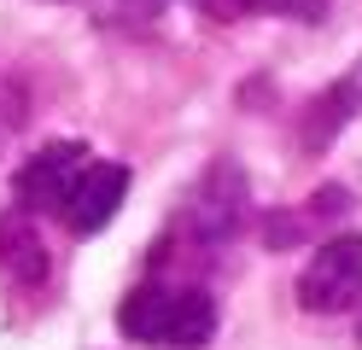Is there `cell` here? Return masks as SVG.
<instances>
[{
	"instance_id": "obj_3",
	"label": "cell",
	"mask_w": 362,
	"mask_h": 350,
	"mask_svg": "<svg viewBox=\"0 0 362 350\" xmlns=\"http://www.w3.org/2000/svg\"><path fill=\"white\" fill-rule=\"evenodd\" d=\"M88 170V146L82 140H53V146H41L24 170L12 175V193L24 210H64V199L76 193V181Z\"/></svg>"
},
{
	"instance_id": "obj_4",
	"label": "cell",
	"mask_w": 362,
	"mask_h": 350,
	"mask_svg": "<svg viewBox=\"0 0 362 350\" xmlns=\"http://www.w3.org/2000/svg\"><path fill=\"white\" fill-rule=\"evenodd\" d=\"M351 117H362V59H356L345 76H339V82H327V88L304 105L298 146H304V152H327L333 140L351 129Z\"/></svg>"
},
{
	"instance_id": "obj_2",
	"label": "cell",
	"mask_w": 362,
	"mask_h": 350,
	"mask_svg": "<svg viewBox=\"0 0 362 350\" xmlns=\"http://www.w3.org/2000/svg\"><path fill=\"white\" fill-rule=\"evenodd\" d=\"M187 233L199 245H222V240H234L240 222H245V175H240V163L228 158H216L205 181L193 187V199H187Z\"/></svg>"
},
{
	"instance_id": "obj_6",
	"label": "cell",
	"mask_w": 362,
	"mask_h": 350,
	"mask_svg": "<svg viewBox=\"0 0 362 350\" xmlns=\"http://www.w3.org/2000/svg\"><path fill=\"white\" fill-rule=\"evenodd\" d=\"M0 269H6L12 286H41L47 280V245H41L30 210L0 216Z\"/></svg>"
},
{
	"instance_id": "obj_5",
	"label": "cell",
	"mask_w": 362,
	"mask_h": 350,
	"mask_svg": "<svg viewBox=\"0 0 362 350\" xmlns=\"http://www.w3.org/2000/svg\"><path fill=\"white\" fill-rule=\"evenodd\" d=\"M123 193H129V163H88L59 216L71 222V233H100L111 216H117Z\"/></svg>"
},
{
	"instance_id": "obj_9",
	"label": "cell",
	"mask_w": 362,
	"mask_h": 350,
	"mask_svg": "<svg viewBox=\"0 0 362 350\" xmlns=\"http://www.w3.org/2000/svg\"><path fill=\"white\" fill-rule=\"evenodd\" d=\"M240 12H269V18H304V23H322L327 0H234Z\"/></svg>"
},
{
	"instance_id": "obj_8",
	"label": "cell",
	"mask_w": 362,
	"mask_h": 350,
	"mask_svg": "<svg viewBox=\"0 0 362 350\" xmlns=\"http://www.w3.org/2000/svg\"><path fill=\"white\" fill-rule=\"evenodd\" d=\"M216 333V298L211 292H175V303H170V327H164V344H175V350H199Z\"/></svg>"
},
{
	"instance_id": "obj_10",
	"label": "cell",
	"mask_w": 362,
	"mask_h": 350,
	"mask_svg": "<svg viewBox=\"0 0 362 350\" xmlns=\"http://www.w3.org/2000/svg\"><path fill=\"white\" fill-rule=\"evenodd\" d=\"M170 0H100V18L105 23H152Z\"/></svg>"
},
{
	"instance_id": "obj_1",
	"label": "cell",
	"mask_w": 362,
	"mask_h": 350,
	"mask_svg": "<svg viewBox=\"0 0 362 350\" xmlns=\"http://www.w3.org/2000/svg\"><path fill=\"white\" fill-rule=\"evenodd\" d=\"M362 298V233H339V240L315 245V257L298 274V303L310 315H339Z\"/></svg>"
},
{
	"instance_id": "obj_11",
	"label": "cell",
	"mask_w": 362,
	"mask_h": 350,
	"mask_svg": "<svg viewBox=\"0 0 362 350\" xmlns=\"http://www.w3.org/2000/svg\"><path fill=\"white\" fill-rule=\"evenodd\" d=\"M18 123H24V93H18L6 76H0V140H6Z\"/></svg>"
},
{
	"instance_id": "obj_7",
	"label": "cell",
	"mask_w": 362,
	"mask_h": 350,
	"mask_svg": "<svg viewBox=\"0 0 362 350\" xmlns=\"http://www.w3.org/2000/svg\"><path fill=\"white\" fill-rule=\"evenodd\" d=\"M170 303H175V292H170V286H134V292L117 303V327H123L134 344H164Z\"/></svg>"
},
{
	"instance_id": "obj_12",
	"label": "cell",
	"mask_w": 362,
	"mask_h": 350,
	"mask_svg": "<svg viewBox=\"0 0 362 350\" xmlns=\"http://www.w3.org/2000/svg\"><path fill=\"white\" fill-rule=\"evenodd\" d=\"M345 204H351V193H345V187H322V193L304 204V216H345Z\"/></svg>"
}]
</instances>
